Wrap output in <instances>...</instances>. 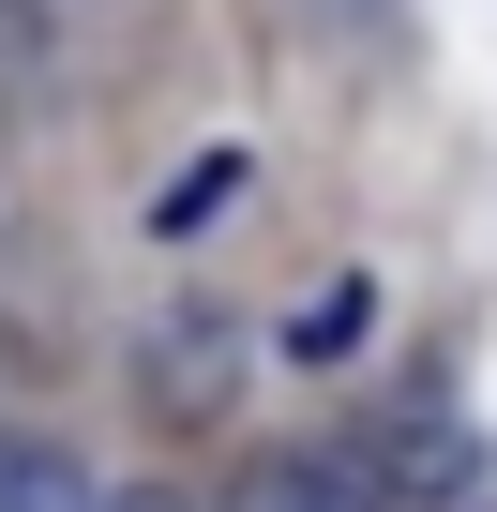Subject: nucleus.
<instances>
[{"label":"nucleus","mask_w":497,"mask_h":512,"mask_svg":"<svg viewBox=\"0 0 497 512\" xmlns=\"http://www.w3.org/2000/svg\"><path fill=\"white\" fill-rule=\"evenodd\" d=\"M241 317L226 302H196V287H166L151 302V332H136V407L151 422H181V437H211V422H241Z\"/></svg>","instance_id":"obj_1"},{"label":"nucleus","mask_w":497,"mask_h":512,"mask_svg":"<svg viewBox=\"0 0 497 512\" xmlns=\"http://www.w3.org/2000/svg\"><path fill=\"white\" fill-rule=\"evenodd\" d=\"M196 512H392V467H377V437H302V452H241L226 497H196Z\"/></svg>","instance_id":"obj_2"},{"label":"nucleus","mask_w":497,"mask_h":512,"mask_svg":"<svg viewBox=\"0 0 497 512\" xmlns=\"http://www.w3.org/2000/svg\"><path fill=\"white\" fill-rule=\"evenodd\" d=\"M362 437H377V467H392V512H467V497H482V437L452 422V377H407L392 422H362Z\"/></svg>","instance_id":"obj_3"},{"label":"nucleus","mask_w":497,"mask_h":512,"mask_svg":"<svg viewBox=\"0 0 497 512\" xmlns=\"http://www.w3.org/2000/svg\"><path fill=\"white\" fill-rule=\"evenodd\" d=\"M362 332H377V287H362V272H317V287L287 302V362H347Z\"/></svg>","instance_id":"obj_4"},{"label":"nucleus","mask_w":497,"mask_h":512,"mask_svg":"<svg viewBox=\"0 0 497 512\" xmlns=\"http://www.w3.org/2000/svg\"><path fill=\"white\" fill-rule=\"evenodd\" d=\"M0 512H106V482L46 437H0Z\"/></svg>","instance_id":"obj_5"},{"label":"nucleus","mask_w":497,"mask_h":512,"mask_svg":"<svg viewBox=\"0 0 497 512\" xmlns=\"http://www.w3.org/2000/svg\"><path fill=\"white\" fill-rule=\"evenodd\" d=\"M241 181H257V151H181V166H166V196H151V226H166V241H196L211 211H241Z\"/></svg>","instance_id":"obj_6"},{"label":"nucleus","mask_w":497,"mask_h":512,"mask_svg":"<svg viewBox=\"0 0 497 512\" xmlns=\"http://www.w3.org/2000/svg\"><path fill=\"white\" fill-rule=\"evenodd\" d=\"M106 512H196V497H151V482H121V497H106Z\"/></svg>","instance_id":"obj_7"},{"label":"nucleus","mask_w":497,"mask_h":512,"mask_svg":"<svg viewBox=\"0 0 497 512\" xmlns=\"http://www.w3.org/2000/svg\"><path fill=\"white\" fill-rule=\"evenodd\" d=\"M16 31H31V0H0V61H16Z\"/></svg>","instance_id":"obj_8"}]
</instances>
